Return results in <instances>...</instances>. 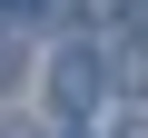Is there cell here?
I'll return each mask as SVG.
<instances>
[{
  "instance_id": "1",
  "label": "cell",
  "mask_w": 148,
  "mask_h": 138,
  "mask_svg": "<svg viewBox=\"0 0 148 138\" xmlns=\"http://www.w3.org/2000/svg\"><path fill=\"white\" fill-rule=\"evenodd\" d=\"M49 89H59V109H89V99L109 89V59H99V49H59V59H49Z\"/></svg>"
}]
</instances>
